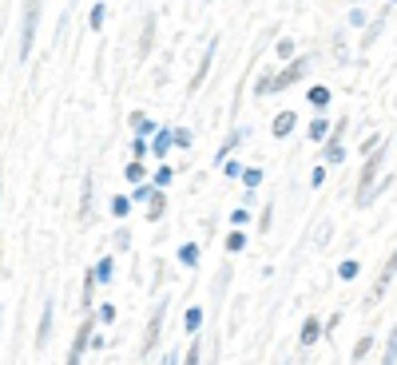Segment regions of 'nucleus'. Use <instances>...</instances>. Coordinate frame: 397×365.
I'll list each match as a JSON object with an SVG mask.
<instances>
[{"label": "nucleus", "instance_id": "obj_34", "mask_svg": "<svg viewBox=\"0 0 397 365\" xmlns=\"http://www.w3.org/2000/svg\"><path fill=\"white\" fill-rule=\"evenodd\" d=\"M258 222H262L258 230H270V226H274V206H267V210H262V219H258Z\"/></svg>", "mask_w": 397, "mask_h": 365}, {"label": "nucleus", "instance_id": "obj_36", "mask_svg": "<svg viewBox=\"0 0 397 365\" xmlns=\"http://www.w3.org/2000/svg\"><path fill=\"white\" fill-rule=\"evenodd\" d=\"M322 183H326V167H318V171L310 175V187H322Z\"/></svg>", "mask_w": 397, "mask_h": 365}, {"label": "nucleus", "instance_id": "obj_4", "mask_svg": "<svg viewBox=\"0 0 397 365\" xmlns=\"http://www.w3.org/2000/svg\"><path fill=\"white\" fill-rule=\"evenodd\" d=\"M306 68H310V60H306V56H290L286 72H282V76H274V92H282V88H290V83H298Z\"/></svg>", "mask_w": 397, "mask_h": 365}, {"label": "nucleus", "instance_id": "obj_35", "mask_svg": "<svg viewBox=\"0 0 397 365\" xmlns=\"http://www.w3.org/2000/svg\"><path fill=\"white\" fill-rule=\"evenodd\" d=\"M131 155H135V159H147V143H143V135L131 143Z\"/></svg>", "mask_w": 397, "mask_h": 365}, {"label": "nucleus", "instance_id": "obj_33", "mask_svg": "<svg viewBox=\"0 0 397 365\" xmlns=\"http://www.w3.org/2000/svg\"><path fill=\"white\" fill-rule=\"evenodd\" d=\"M171 179H175V171H171V167H159V171H155V187H167Z\"/></svg>", "mask_w": 397, "mask_h": 365}, {"label": "nucleus", "instance_id": "obj_20", "mask_svg": "<svg viewBox=\"0 0 397 365\" xmlns=\"http://www.w3.org/2000/svg\"><path fill=\"white\" fill-rule=\"evenodd\" d=\"M151 32H155V16H147V24H143V40H139V56L151 52Z\"/></svg>", "mask_w": 397, "mask_h": 365}, {"label": "nucleus", "instance_id": "obj_10", "mask_svg": "<svg viewBox=\"0 0 397 365\" xmlns=\"http://www.w3.org/2000/svg\"><path fill=\"white\" fill-rule=\"evenodd\" d=\"M318 337H322V326H318V317H306V322H302V346H314Z\"/></svg>", "mask_w": 397, "mask_h": 365}, {"label": "nucleus", "instance_id": "obj_37", "mask_svg": "<svg viewBox=\"0 0 397 365\" xmlns=\"http://www.w3.org/2000/svg\"><path fill=\"white\" fill-rule=\"evenodd\" d=\"M99 322H115V306H99Z\"/></svg>", "mask_w": 397, "mask_h": 365}, {"label": "nucleus", "instance_id": "obj_15", "mask_svg": "<svg viewBox=\"0 0 397 365\" xmlns=\"http://www.w3.org/2000/svg\"><path fill=\"white\" fill-rule=\"evenodd\" d=\"M195 262H199V246H195V242H187V246H179V266H195Z\"/></svg>", "mask_w": 397, "mask_h": 365}, {"label": "nucleus", "instance_id": "obj_38", "mask_svg": "<svg viewBox=\"0 0 397 365\" xmlns=\"http://www.w3.org/2000/svg\"><path fill=\"white\" fill-rule=\"evenodd\" d=\"M374 147H381V135H369V139L362 143V151H374Z\"/></svg>", "mask_w": 397, "mask_h": 365}, {"label": "nucleus", "instance_id": "obj_23", "mask_svg": "<svg viewBox=\"0 0 397 365\" xmlns=\"http://www.w3.org/2000/svg\"><path fill=\"white\" fill-rule=\"evenodd\" d=\"M381 362L385 365L397 362V326H394V333H389V346H385V353H381Z\"/></svg>", "mask_w": 397, "mask_h": 365}, {"label": "nucleus", "instance_id": "obj_11", "mask_svg": "<svg viewBox=\"0 0 397 365\" xmlns=\"http://www.w3.org/2000/svg\"><path fill=\"white\" fill-rule=\"evenodd\" d=\"M358 274H362V262H358V258H346V262L338 266V278H342V282H354Z\"/></svg>", "mask_w": 397, "mask_h": 365}, {"label": "nucleus", "instance_id": "obj_24", "mask_svg": "<svg viewBox=\"0 0 397 365\" xmlns=\"http://www.w3.org/2000/svg\"><path fill=\"white\" fill-rule=\"evenodd\" d=\"M167 147H171V131H159V135H155V147H151V151L163 159V155H167Z\"/></svg>", "mask_w": 397, "mask_h": 365}, {"label": "nucleus", "instance_id": "obj_21", "mask_svg": "<svg viewBox=\"0 0 397 365\" xmlns=\"http://www.w3.org/2000/svg\"><path fill=\"white\" fill-rule=\"evenodd\" d=\"M131 127H135V131H143V135H151V131H159V127L151 124L147 115H143V111H135V115H131Z\"/></svg>", "mask_w": 397, "mask_h": 365}, {"label": "nucleus", "instance_id": "obj_31", "mask_svg": "<svg viewBox=\"0 0 397 365\" xmlns=\"http://www.w3.org/2000/svg\"><path fill=\"white\" fill-rule=\"evenodd\" d=\"M127 179H131V183H143V159L139 163H127Z\"/></svg>", "mask_w": 397, "mask_h": 365}, {"label": "nucleus", "instance_id": "obj_27", "mask_svg": "<svg viewBox=\"0 0 397 365\" xmlns=\"http://www.w3.org/2000/svg\"><path fill=\"white\" fill-rule=\"evenodd\" d=\"M242 183H246V187H258V183H262V171H258V167H251V171H242Z\"/></svg>", "mask_w": 397, "mask_h": 365}, {"label": "nucleus", "instance_id": "obj_16", "mask_svg": "<svg viewBox=\"0 0 397 365\" xmlns=\"http://www.w3.org/2000/svg\"><path fill=\"white\" fill-rule=\"evenodd\" d=\"M369 353H374V337H369V333H365L362 342H358V346H354V353H349V357H354V362H365V357H369Z\"/></svg>", "mask_w": 397, "mask_h": 365}, {"label": "nucleus", "instance_id": "obj_30", "mask_svg": "<svg viewBox=\"0 0 397 365\" xmlns=\"http://www.w3.org/2000/svg\"><path fill=\"white\" fill-rule=\"evenodd\" d=\"M278 56H282V60H290V56H294V40H290V36H282V40H278Z\"/></svg>", "mask_w": 397, "mask_h": 365}, {"label": "nucleus", "instance_id": "obj_2", "mask_svg": "<svg viewBox=\"0 0 397 365\" xmlns=\"http://www.w3.org/2000/svg\"><path fill=\"white\" fill-rule=\"evenodd\" d=\"M36 24H40V0L24 4V28H20V60H28L32 40H36Z\"/></svg>", "mask_w": 397, "mask_h": 365}, {"label": "nucleus", "instance_id": "obj_13", "mask_svg": "<svg viewBox=\"0 0 397 365\" xmlns=\"http://www.w3.org/2000/svg\"><path fill=\"white\" fill-rule=\"evenodd\" d=\"M342 159H346V147H342V139H326V163H333V167H338Z\"/></svg>", "mask_w": 397, "mask_h": 365}, {"label": "nucleus", "instance_id": "obj_1", "mask_svg": "<svg viewBox=\"0 0 397 365\" xmlns=\"http://www.w3.org/2000/svg\"><path fill=\"white\" fill-rule=\"evenodd\" d=\"M381 163H385V147H374V155L365 159L362 183H358V206H369V203H374V179H378Z\"/></svg>", "mask_w": 397, "mask_h": 365}, {"label": "nucleus", "instance_id": "obj_29", "mask_svg": "<svg viewBox=\"0 0 397 365\" xmlns=\"http://www.w3.org/2000/svg\"><path fill=\"white\" fill-rule=\"evenodd\" d=\"M222 171L231 175V179H238V175H242V163H238V159H222Z\"/></svg>", "mask_w": 397, "mask_h": 365}, {"label": "nucleus", "instance_id": "obj_8", "mask_svg": "<svg viewBox=\"0 0 397 365\" xmlns=\"http://www.w3.org/2000/svg\"><path fill=\"white\" fill-rule=\"evenodd\" d=\"M294 124H298L294 111H278V115H274V139H286V135L294 131Z\"/></svg>", "mask_w": 397, "mask_h": 365}, {"label": "nucleus", "instance_id": "obj_14", "mask_svg": "<svg viewBox=\"0 0 397 365\" xmlns=\"http://www.w3.org/2000/svg\"><path fill=\"white\" fill-rule=\"evenodd\" d=\"M238 143H242V131H231V135L222 139V147H219V155H215V159H219V163H222V159H231V151H235Z\"/></svg>", "mask_w": 397, "mask_h": 365}, {"label": "nucleus", "instance_id": "obj_28", "mask_svg": "<svg viewBox=\"0 0 397 365\" xmlns=\"http://www.w3.org/2000/svg\"><path fill=\"white\" fill-rule=\"evenodd\" d=\"M104 12H108V4H95V8H92V28L95 32L104 28Z\"/></svg>", "mask_w": 397, "mask_h": 365}, {"label": "nucleus", "instance_id": "obj_9", "mask_svg": "<svg viewBox=\"0 0 397 365\" xmlns=\"http://www.w3.org/2000/svg\"><path fill=\"white\" fill-rule=\"evenodd\" d=\"M215 48H219V40H211L206 44V56H203V63H199V72H195V79H191V92L203 83V76H206V68H211V60H215Z\"/></svg>", "mask_w": 397, "mask_h": 365}, {"label": "nucleus", "instance_id": "obj_5", "mask_svg": "<svg viewBox=\"0 0 397 365\" xmlns=\"http://www.w3.org/2000/svg\"><path fill=\"white\" fill-rule=\"evenodd\" d=\"M163 310H167V302H159L155 306V317H151V326H147V333H143V353H151L159 342V326H163Z\"/></svg>", "mask_w": 397, "mask_h": 365}, {"label": "nucleus", "instance_id": "obj_22", "mask_svg": "<svg viewBox=\"0 0 397 365\" xmlns=\"http://www.w3.org/2000/svg\"><path fill=\"white\" fill-rule=\"evenodd\" d=\"M48 333H52V302L44 306V322H40V333H36V342H40V346L48 342Z\"/></svg>", "mask_w": 397, "mask_h": 365}, {"label": "nucleus", "instance_id": "obj_3", "mask_svg": "<svg viewBox=\"0 0 397 365\" xmlns=\"http://www.w3.org/2000/svg\"><path fill=\"white\" fill-rule=\"evenodd\" d=\"M394 274H397V250L385 258V266H381V274H378V286H374V294L365 298V306H378V302L385 298V290H389V282H394Z\"/></svg>", "mask_w": 397, "mask_h": 365}, {"label": "nucleus", "instance_id": "obj_6", "mask_svg": "<svg viewBox=\"0 0 397 365\" xmlns=\"http://www.w3.org/2000/svg\"><path fill=\"white\" fill-rule=\"evenodd\" d=\"M92 317H88V322H84V326H79V333H76V346H72V362H79V357H84V349L92 346Z\"/></svg>", "mask_w": 397, "mask_h": 365}, {"label": "nucleus", "instance_id": "obj_26", "mask_svg": "<svg viewBox=\"0 0 397 365\" xmlns=\"http://www.w3.org/2000/svg\"><path fill=\"white\" fill-rule=\"evenodd\" d=\"M127 210H131V203H127L124 195H119V199H111V215H115V219H124Z\"/></svg>", "mask_w": 397, "mask_h": 365}, {"label": "nucleus", "instance_id": "obj_7", "mask_svg": "<svg viewBox=\"0 0 397 365\" xmlns=\"http://www.w3.org/2000/svg\"><path fill=\"white\" fill-rule=\"evenodd\" d=\"M163 210H167V199H163V187H155L151 195H147V219L159 222L163 219Z\"/></svg>", "mask_w": 397, "mask_h": 365}, {"label": "nucleus", "instance_id": "obj_17", "mask_svg": "<svg viewBox=\"0 0 397 365\" xmlns=\"http://www.w3.org/2000/svg\"><path fill=\"white\" fill-rule=\"evenodd\" d=\"M267 92H274V72H262V76L254 79V95L262 99V95H267Z\"/></svg>", "mask_w": 397, "mask_h": 365}, {"label": "nucleus", "instance_id": "obj_25", "mask_svg": "<svg viewBox=\"0 0 397 365\" xmlns=\"http://www.w3.org/2000/svg\"><path fill=\"white\" fill-rule=\"evenodd\" d=\"M242 246H246V238L238 235V230H235V235H226V250H231V254H242Z\"/></svg>", "mask_w": 397, "mask_h": 365}, {"label": "nucleus", "instance_id": "obj_19", "mask_svg": "<svg viewBox=\"0 0 397 365\" xmlns=\"http://www.w3.org/2000/svg\"><path fill=\"white\" fill-rule=\"evenodd\" d=\"M306 135H310V139H314V143H322V139H326V135H330V124H326V119H314V124L306 127Z\"/></svg>", "mask_w": 397, "mask_h": 365}, {"label": "nucleus", "instance_id": "obj_18", "mask_svg": "<svg viewBox=\"0 0 397 365\" xmlns=\"http://www.w3.org/2000/svg\"><path fill=\"white\" fill-rule=\"evenodd\" d=\"M306 99H310V103L322 111L326 103H330V88H310V92H306Z\"/></svg>", "mask_w": 397, "mask_h": 365}, {"label": "nucleus", "instance_id": "obj_32", "mask_svg": "<svg viewBox=\"0 0 397 365\" xmlns=\"http://www.w3.org/2000/svg\"><path fill=\"white\" fill-rule=\"evenodd\" d=\"M111 258H104V262H99V270H95V278H99V282H111Z\"/></svg>", "mask_w": 397, "mask_h": 365}, {"label": "nucleus", "instance_id": "obj_12", "mask_svg": "<svg viewBox=\"0 0 397 365\" xmlns=\"http://www.w3.org/2000/svg\"><path fill=\"white\" fill-rule=\"evenodd\" d=\"M183 326H187V333H199V326H203V306H191L187 314H183Z\"/></svg>", "mask_w": 397, "mask_h": 365}]
</instances>
